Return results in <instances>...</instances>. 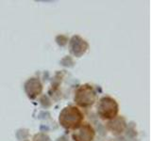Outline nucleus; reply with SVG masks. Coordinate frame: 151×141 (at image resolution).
<instances>
[{"label": "nucleus", "instance_id": "obj_1", "mask_svg": "<svg viewBox=\"0 0 151 141\" xmlns=\"http://www.w3.org/2000/svg\"><path fill=\"white\" fill-rule=\"evenodd\" d=\"M84 120V115L78 106L69 105L63 109L59 117L60 125L67 130H77Z\"/></svg>", "mask_w": 151, "mask_h": 141}, {"label": "nucleus", "instance_id": "obj_2", "mask_svg": "<svg viewBox=\"0 0 151 141\" xmlns=\"http://www.w3.org/2000/svg\"><path fill=\"white\" fill-rule=\"evenodd\" d=\"M119 111V105L113 98L110 96L102 97L97 103V115L104 120L115 119Z\"/></svg>", "mask_w": 151, "mask_h": 141}, {"label": "nucleus", "instance_id": "obj_3", "mask_svg": "<svg viewBox=\"0 0 151 141\" xmlns=\"http://www.w3.org/2000/svg\"><path fill=\"white\" fill-rule=\"evenodd\" d=\"M74 101L79 107L88 108L93 106L96 101V94L93 88L89 84L78 87L75 92Z\"/></svg>", "mask_w": 151, "mask_h": 141}, {"label": "nucleus", "instance_id": "obj_4", "mask_svg": "<svg viewBox=\"0 0 151 141\" xmlns=\"http://www.w3.org/2000/svg\"><path fill=\"white\" fill-rule=\"evenodd\" d=\"M96 132L93 126L89 123H82L81 126L74 131L72 137L74 141H93Z\"/></svg>", "mask_w": 151, "mask_h": 141}, {"label": "nucleus", "instance_id": "obj_5", "mask_svg": "<svg viewBox=\"0 0 151 141\" xmlns=\"http://www.w3.org/2000/svg\"><path fill=\"white\" fill-rule=\"evenodd\" d=\"M26 92L27 93V95L29 98L33 99L37 97L38 95H40V93L42 92V84L37 78H32L29 79L25 85Z\"/></svg>", "mask_w": 151, "mask_h": 141}, {"label": "nucleus", "instance_id": "obj_6", "mask_svg": "<svg viewBox=\"0 0 151 141\" xmlns=\"http://www.w3.org/2000/svg\"><path fill=\"white\" fill-rule=\"evenodd\" d=\"M108 129L111 131L113 134H121L123 133V131L126 128V122L123 118H118V116L115 119L111 120V121H109L107 123Z\"/></svg>", "mask_w": 151, "mask_h": 141}]
</instances>
